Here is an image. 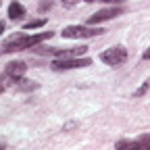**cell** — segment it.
Listing matches in <instances>:
<instances>
[{
    "label": "cell",
    "mask_w": 150,
    "mask_h": 150,
    "mask_svg": "<svg viewBox=\"0 0 150 150\" xmlns=\"http://www.w3.org/2000/svg\"><path fill=\"white\" fill-rule=\"evenodd\" d=\"M117 148H119V150H121V148H140V144H138V140H136V142L121 140V142H117Z\"/></svg>",
    "instance_id": "30bf717a"
},
{
    "label": "cell",
    "mask_w": 150,
    "mask_h": 150,
    "mask_svg": "<svg viewBox=\"0 0 150 150\" xmlns=\"http://www.w3.org/2000/svg\"><path fill=\"white\" fill-rule=\"evenodd\" d=\"M46 25V19H33V21H27L23 25V29H38V27H42Z\"/></svg>",
    "instance_id": "9c48e42d"
},
{
    "label": "cell",
    "mask_w": 150,
    "mask_h": 150,
    "mask_svg": "<svg viewBox=\"0 0 150 150\" xmlns=\"http://www.w3.org/2000/svg\"><path fill=\"white\" fill-rule=\"evenodd\" d=\"M125 8L123 6H108V8H100L98 13H94L90 19H88V23L90 25H98V23H104V21H110V19H115L119 15H123Z\"/></svg>",
    "instance_id": "277c9868"
},
{
    "label": "cell",
    "mask_w": 150,
    "mask_h": 150,
    "mask_svg": "<svg viewBox=\"0 0 150 150\" xmlns=\"http://www.w3.org/2000/svg\"><path fill=\"white\" fill-rule=\"evenodd\" d=\"M148 88H150V81H144V83H142V86H140V88L134 92V98H140V96H144V94L148 92Z\"/></svg>",
    "instance_id": "8fae6325"
},
{
    "label": "cell",
    "mask_w": 150,
    "mask_h": 150,
    "mask_svg": "<svg viewBox=\"0 0 150 150\" xmlns=\"http://www.w3.org/2000/svg\"><path fill=\"white\" fill-rule=\"evenodd\" d=\"M15 86L19 88V90H35L38 88V83L35 81H27V79H15Z\"/></svg>",
    "instance_id": "ba28073f"
},
{
    "label": "cell",
    "mask_w": 150,
    "mask_h": 150,
    "mask_svg": "<svg viewBox=\"0 0 150 150\" xmlns=\"http://www.w3.org/2000/svg\"><path fill=\"white\" fill-rule=\"evenodd\" d=\"M23 15H25L23 4H19V2H11V6H8V17H11V19H21Z\"/></svg>",
    "instance_id": "52a82bcc"
},
{
    "label": "cell",
    "mask_w": 150,
    "mask_h": 150,
    "mask_svg": "<svg viewBox=\"0 0 150 150\" xmlns=\"http://www.w3.org/2000/svg\"><path fill=\"white\" fill-rule=\"evenodd\" d=\"M27 71V65L23 61H15V63H8L6 65V75L11 79H21Z\"/></svg>",
    "instance_id": "8992f818"
},
{
    "label": "cell",
    "mask_w": 150,
    "mask_h": 150,
    "mask_svg": "<svg viewBox=\"0 0 150 150\" xmlns=\"http://www.w3.org/2000/svg\"><path fill=\"white\" fill-rule=\"evenodd\" d=\"M2 90H4V86H2V83H0V92H2Z\"/></svg>",
    "instance_id": "2e32d148"
},
{
    "label": "cell",
    "mask_w": 150,
    "mask_h": 150,
    "mask_svg": "<svg viewBox=\"0 0 150 150\" xmlns=\"http://www.w3.org/2000/svg\"><path fill=\"white\" fill-rule=\"evenodd\" d=\"M92 61L86 56H73V59H56L52 63V67L56 71H65V69H81V67H90Z\"/></svg>",
    "instance_id": "5b68a950"
},
{
    "label": "cell",
    "mask_w": 150,
    "mask_h": 150,
    "mask_svg": "<svg viewBox=\"0 0 150 150\" xmlns=\"http://www.w3.org/2000/svg\"><path fill=\"white\" fill-rule=\"evenodd\" d=\"M100 61L106 63V65L117 67V65H121V63L127 61V50L123 46H112V48H108V50H104L100 54Z\"/></svg>",
    "instance_id": "3957f363"
},
{
    "label": "cell",
    "mask_w": 150,
    "mask_h": 150,
    "mask_svg": "<svg viewBox=\"0 0 150 150\" xmlns=\"http://www.w3.org/2000/svg\"><path fill=\"white\" fill-rule=\"evenodd\" d=\"M100 2H108V4H119V2H123V0H100Z\"/></svg>",
    "instance_id": "4fadbf2b"
},
{
    "label": "cell",
    "mask_w": 150,
    "mask_h": 150,
    "mask_svg": "<svg viewBox=\"0 0 150 150\" xmlns=\"http://www.w3.org/2000/svg\"><path fill=\"white\" fill-rule=\"evenodd\" d=\"M2 31H4V23L0 21V35H2Z\"/></svg>",
    "instance_id": "9a60e30c"
},
{
    "label": "cell",
    "mask_w": 150,
    "mask_h": 150,
    "mask_svg": "<svg viewBox=\"0 0 150 150\" xmlns=\"http://www.w3.org/2000/svg\"><path fill=\"white\" fill-rule=\"evenodd\" d=\"M52 31H44V33H33V35H17L6 40L2 46H0V54H8L15 50H25V48H35L38 44H42L44 40H50Z\"/></svg>",
    "instance_id": "6da1fadb"
},
{
    "label": "cell",
    "mask_w": 150,
    "mask_h": 150,
    "mask_svg": "<svg viewBox=\"0 0 150 150\" xmlns=\"http://www.w3.org/2000/svg\"><path fill=\"white\" fill-rule=\"evenodd\" d=\"M104 33L102 27H86V25H69L63 29L65 38H73V40H79V38H94V35H100Z\"/></svg>",
    "instance_id": "7a4b0ae2"
},
{
    "label": "cell",
    "mask_w": 150,
    "mask_h": 150,
    "mask_svg": "<svg viewBox=\"0 0 150 150\" xmlns=\"http://www.w3.org/2000/svg\"><path fill=\"white\" fill-rule=\"evenodd\" d=\"M142 59H144V61H148V59H150V46H148V50L142 54Z\"/></svg>",
    "instance_id": "5bb4252c"
},
{
    "label": "cell",
    "mask_w": 150,
    "mask_h": 150,
    "mask_svg": "<svg viewBox=\"0 0 150 150\" xmlns=\"http://www.w3.org/2000/svg\"><path fill=\"white\" fill-rule=\"evenodd\" d=\"M65 6H73V4H79V2H94V0H61Z\"/></svg>",
    "instance_id": "7c38bea8"
}]
</instances>
